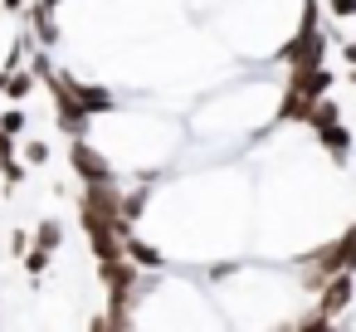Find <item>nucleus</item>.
<instances>
[{"label": "nucleus", "instance_id": "obj_1", "mask_svg": "<svg viewBox=\"0 0 356 332\" xmlns=\"http://www.w3.org/2000/svg\"><path fill=\"white\" fill-rule=\"evenodd\" d=\"M44 84H49V93H54V118H59V132H64V137H88L93 113H88L74 93H69V84H64L59 74H49Z\"/></svg>", "mask_w": 356, "mask_h": 332}, {"label": "nucleus", "instance_id": "obj_2", "mask_svg": "<svg viewBox=\"0 0 356 332\" xmlns=\"http://www.w3.org/2000/svg\"><path fill=\"white\" fill-rule=\"evenodd\" d=\"M69 166H74V176H79L83 186H93V181H118V166H113L88 137H69Z\"/></svg>", "mask_w": 356, "mask_h": 332}, {"label": "nucleus", "instance_id": "obj_3", "mask_svg": "<svg viewBox=\"0 0 356 332\" xmlns=\"http://www.w3.org/2000/svg\"><path fill=\"white\" fill-rule=\"evenodd\" d=\"M351 298H356V274H351V269L332 274V278H327V283L317 288V308H322V313H327L332 322H337V317H341V313L351 308Z\"/></svg>", "mask_w": 356, "mask_h": 332}, {"label": "nucleus", "instance_id": "obj_4", "mask_svg": "<svg viewBox=\"0 0 356 332\" xmlns=\"http://www.w3.org/2000/svg\"><path fill=\"white\" fill-rule=\"evenodd\" d=\"M64 84H69V93L93 113V118H108V113H118V98H113V88H98V84H83V79H74V74H59Z\"/></svg>", "mask_w": 356, "mask_h": 332}, {"label": "nucleus", "instance_id": "obj_5", "mask_svg": "<svg viewBox=\"0 0 356 332\" xmlns=\"http://www.w3.org/2000/svg\"><path fill=\"white\" fill-rule=\"evenodd\" d=\"M317 147H322L337 166H351V147H356V137H351L346 122H327V127H317Z\"/></svg>", "mask_w": 356, "mask_h": 332}, {"label": "nucleus", "instance_id": "obj_6", "mask_svg": "<svg viewBox=\"0 0 356 332\" xmlns=\"http://www.w3.org/2000/svg\"><path fill=\"white\" fill-rule=\"evenodd\" d=\"M30 40L44 45V49L59 45V25H54V10L44 6V0H35V6H30Z\"/></svg>", "mask_w": 356, "mask_h": 332}, {"label": "nucleus", "instance_id": "obj_7", "mask_svg": "<svg viewBox=\"0 0 356 332\" xmlns=\"http://www.w3.org/2000/svg\"><path fill=\"white\" fill-rule=\"evenodd\" d=\"M122 249H127V259H132L142 274H161V269H166V254H161L156 244L137 239V235H127V239H122Z\"/></svg>", "mask_w": 356, "mask_h": 332}, {"label": "nucleus", "instance_id": "obj_8", "mask_svg": "<svg viewBox=\"0 0 356 332\" xmlns=\"http://www.w3.org/2000/svg\"><path fill=\"white\" fill-rule=\"evenodd\" d=\"M302 122H307V127H312V132H317V127H327V122H341V103H337V98H327V93H322V98H317V103H312V108H307V118H302Z\"/></svg>", "mask_w": 356, "mask_h": 332}, {"label": "nucleus", "instance_id": "obj_9", "mask_svg": "<svg viewBox=\"0 0 356 332\" xmlns=\"http://www.w3.org/2000/svg\"><path fill=\"white\" fill-rule=\"evenodd\" d=\"M147 200H152V186L122 191V220H127V225H137V220H142V210H147Z\"/></svg>", "mask_w": 356, "mask_h": 332}, {"label": "nucleus", "instance_id": "obj_10", "mask_svg": "<svg viewBox=\"0 0 356 332\" xmlns=\"http://www.w3.org/2000/svg\"><path fill=\"white\" fill-rule=\"evenodd\" d=\"M20 264H25L30 283H40V278H44V269H49V249H44V244H30V249L20 254Z\"/></svg>", "mask_w": 356, "mask_h": 332}, {"label": "nucleus", "instance_id": "obj_11", "mask_svg": "<svg viewBox=\"0 0 356 332\" xmlns=\"http://www.w3.org/2000/svg\"><path fill=\"white\" fill-rule=\"evenodd\" d=\"M30 88H35V74H25L20 64L10 69V79H6V93H10V103H25L30 98Z\"/></svg>", "mask_w": 356, "mask_h": 332}, {"label": "nucleus", "instance_id": "obj_12", "mask_svg": "<svg viewBox=\"0 0 356 332\" xmlns=\"http://www.w3.org/2000/svg\"><path fill=\"white\" fill-rule=\"evenodd\" d=\"M293 327H298V332H327V327H332V317L312 303L307 313H298V317H293Z\"/></svg>", "mask_w": 356, "mask_h": 332}, {"label": "nucleus", "instance_id": "obj_13", "mask_svg": "<svg viewBox=\"0 0 356 332\" xmlns=\"http://www.w3.org/2000/svg\"><path fill=\"white\" fill-rule=\"evenodd\" d=\"M35 244H44V249L54 254V249L64 244V225H59V220H44V225H35Z\"/></svg>", "mask_w": 356, "mask_h": 332}, {"label": "nucleus", "instance_id": "obj_14", "mask_svg": "<svg viewBox=\"0 0 356 332\" xmlns=\"http://www.w3.org/2000/svg\"><path fill=\"white\" fill-rule=\"evenodd\" d=\"M337 249H341V264H346V269L356 274V220H351V225H346V230L337 235Z\"/></svg>", "mask_w": 356, "mask_h": 332}, {"label": "nucleus", "instance_id": "obj_15", "mask_svg": "<svg viewBox=\"0 0 356 332\" xmlns=\"http://www.w3.org/2000/svg\"><path fill=\"white\" fill-rule=\"evenodd\" d=\"M0 132L20 137V132H25V108H6V113H0Z\"/></svg>", "mask_w": 356, "mask_h": 332}, {"label": "nucleus", "instance_id": "obj_16", "mask_svg": "<svg viewBox=\"0 0 356 332\" xmlns=\"http://www.w3.org/2000/svg\"><path fill=\"white\" fill-rule=\"evenodd\" d=\"M20 147H25V166H44V161H49V147H44L40 137H30V142H20Z\"/></svg>", "mask_w": 356, "mask_h": 332}, {"label": "nucleus", "instance_id": "obj_17", "mask_svg": "<svg viewBox=\"0 0 356 332\" xmlns=\"http://www.w3.org/2000/svg\"><path fill=\"white\" fill-rule=\"evenodd\" d=\"M327 15L332 20H356V0H327Z\"/></svg>", "mask_w": 356, "mask_h": 332}, {"label": "nucleus", "instance_id": "obj_18", "mask_svg": "<svg viewBox=\"0 0 356 332\" xmlns=\"http://www.w3.org/2000/svg\"><path fill=\"white\" fill-rule=\"evenodd\" d=\"M30 244H35V235H25V230H15V235H10V249H15V259H20Z\"/></svg>", "mask_w": 356, "mask_h": 332}, {"label": "nucleus", "instance_id": "obj_19", "mask_svg": "<svg viewBox=\"0 0 356 332\" xmlns=\"http://www.w3.org/2000/svg\"><path fill=\"white\" fill-rule=\"evenodd\" d=\"M341 59H346V64L356 69V40H346V45H341Z\"/></svg>", "mask_w": 356, "mask_h": 332}, {"label": "nucleus", "instance_id": "obj_20", "mask_svg": "<svg viewBox=\"0 0 356 332\" xmlns=\"http://www.w3.org/2000/svg\"><path fill=\"white\" fill-rule=\"evenodd\" d=\"M6 10H25V0H6Z\"/></svg>", "mask_w": 356, "mask_h": 332}, {"label": "nucleus", "instance_id": "obj_21", "mask_svg": "<svg viewBox=\"0 0 356 332\" xmlns=\"http://www.w3.org/2000/svg\"><path fill=\"white\" fill-rule=\"evenodd\" d=\"M6 79H10V69H0V93H6Z\"/></svg>", "mask_w": 356, "mask_h": 332}, {"label": "nucleus", "instance_id": "obj_22", "mask_svg": "<svg viewBox=\"0 0 356 332\" xmlns=\"http://www.w3.org/2000/svg\"><path fill=\"white\" fill-rule=\"evenodd\" d=\"M351 88H356V69H351Z\"/></svg>", "mask_w": 356, "mask_h": 332}]
</instances>
